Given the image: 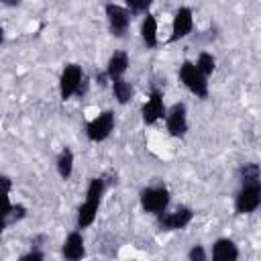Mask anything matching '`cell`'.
<instances>
[{
    "instance_id": "19",
    "label": "cell",
    "mask_w": 261,
    "mask_h": 261,
    "mask_svg": "<svg viewBox=\"0 0 261 261\" xmlns=\"http://www.w3.org/2000/svg\"><path fill=\"white\" fill-rule=\"evenodd\" d=\"M196 67L200 69V73H202L204 77H208V75L216 69V59H214V55H212V53H208V51H202V53L198 55Z\"/></svg>"
},
{
    "instance_id": "4",
    "label": "cell",
    "mask_w": 261,
    "mask_h": 261,
    "mask_svg": "<svg viewBox=\"0 0 261 261\" xmlns=\"http://www.w3.org/2000/svg\"><path fill=\"white\" fill-rule=\"evenodd\" d=\"M167 204H169V192L165 188H161V186H157V188H145L141 192V206H143V210H147L151 214L165 212Z\"/></svg>"
},
{
    "instance_id": "6",
    "label": "cell",
    "mask_w": 261,
    "mask_h": 261,
    "mask_svg": "<svg viewBox=\"0 0 261 261\" xmlns=\"http://www.w3.org/2000/svg\"><path fill=\"white\" fill-rule=\"evenodd\" d=\"M106 18H108V24H110V31L112 35L116 37H122L130 24V10L124 8V6H118V4H106Z\"/></svg>"
},
{
    "instance_id": "5",
    "label": "cell",
    "mask_w": 261,
    "mask_h": 261,
    "mask_svg": "<svg viewBox=\"0 0 261 261\" xmlns=\"http://www.w3.org/2000/svg\"><path fill=\"white\" fill-rule=\"evenodd\" d=\"M84 80V71L77 63H69L63 67L61 71V80H59V94L63 100L71 98L77 90H80V84Z\"/></svg>"
},
{
    "instance_id": "26",
    "label": "cell",
    "mask_w": 261,
    "mask_h": 261,
    "mask_svg": "<svg viewBox=\"0 0 261 261\" xmlns=\"http://www.w3.org/2000/svg\"><path fill=\"white\" fill-rule=\"evenodd\" d=\"M6 224H8V220H6L4 216H0V237H2V232H4V228H6Z\"/></svg>"
},
{
    "instance_id": "9",
    "label": "cell",
    "mask_w": 261,
    "mask_h": 261,
    "mask_svg": "<svg viewBox=\"0 0 261 261\" xmlns=\"http://www.w3.org/2000/svg\"><path fill=\"white\" fill-rule=\"evenodd\" d=\"M194 31V14L188 6H181L175 16H173V22H171V35H169V41H179L184 37H188L190 33Z\"/></svg>"
},
{
    "instance_id": "15",
    "label": "cell",
    "mask_w": 261,
    "mask_h": 261,
    "mask_svg": "<svg viewBox=\"0 0 261 261\" xmlns=\"http://www.w3.org/2000/svg\"><path fill=\"white\" fill-rule=\"evenodd\" d=\"M141 39L147 47H157V18L153 14H145L143 22H141Z\"/></svg>"
},
{
    "instance_id": "24",
    "label": "cell",
    "mask_w": 261,
    "mask_h": 261,
    "mask_svg": "<svg viewBox=\"0 0 261 261\" xmlns=\"http://www.w3.org/2000/svg\"><path fill=\"white\" fill-rule=\"evenodd\" d=\"M43 257H45V255H43L41 251H31V253H27V255H22L20 259H22V261H29V259H43Z\"/></svg>"
},
{
    "instance_id": "3",
    "label": "cell",
    "mask_w": 261,
    "mask_h": 261,
    "mask_svg": "<svg viewBox=\"0 0 261 261\" xmlns=\"http://www.w3.org/2000/svg\"><path fill=\"white\" fill-rule=\"evenodd\" d=\"M112 128H114V112H112V110H104V112H100L94 120L88 122L86 135H88L90 141L100 143V141L108 139V135L112 133Z\"/></svg>"
},
{
    "instance_id": "16",
    "label": "cell",
    "mask_w": 261,
    "mask_h": 261,
    "mask_svg": "<svg viewBox=\"0 0 261 261\" xmlns=\"http://www.w3.org/2000/svg\"><path fill=\"white\" fill-rule=\"evenodd\" d=\"M10 188L12 181L6 175H0V216H4L8 220V214L12 210V202H10Z\"/></svg>"
},
{
    "instance_id": "21",
    "label": "cell",
    "mask_w": 261,
    "mask_h": 261,
    "mask_svg": "<svg viewBox=\"0 0 261 261\" xmlns=\"http://www.w3.org/2000/svg\"><path fill=\"white\" fill-rule=\"evenodd\" d=\"M24 214H27V208L24 206H14L12 204V210H10V214H8V220H20V218H24Z\"/></svg>"
},
{
    "instance_id": "18",
    "label": "cell",
    "mask_w": 261,
    "mask_h": 261,
    "mask_svg": "<svg viewBox=\"0 0 261 261\" xmlns=\"http://www.w3.org/2000/svg\"><path fill=\"white\" fill-rule=\"evenodd\" d=\"M71 171H73V153H71V149H63L61 153H59V157H57V173L63 177V179H67L69 175H71Z\"/></svg>"
},
{
    "instance_id": "2",
    "label": "cell",
    "mask_w": 261,
    "mask_h": 261,
    "mask_svg": "<svg viewBox=\"0 0 261 261\" xmlns=\"http://www.w3.org/2000/svg\"><path fill=\"white\" fill-rule=\"evenodd\" d=\"M261 204V186L259 184H243L241 192L234 198L237 214H251Z\"/></svg>"
},
{
    "instance_id": "13",
    "label": "cell",
    "mask_w": 261,
    "mask_h": 261,
    "mask_svg": "<svg viewBox=\"0 0 261 261\" xmlns=\"http://www.w3.org/2000/svg\"><path fill=\"white\" fill-rule=\"evenodd\" d=\"M98 206H100V200L86 198V202H84V204L80 206V210H77V228H86V226H90V224L96 220Z\"/></svg>"
},
{
    "instance_id": "27",
    "label": "cell",
    "mask_w": 261,
    "mask_h": 261,
    "mask_svg": "<svg viewBox=\"0 0 261 261\" xmlns=\"http://www.w3.org/2000/svg\"><path fill=\"white\" fill-rule=\"evenodd\" d=\"M2 4H6V6H18L20 4V0H0Z\"/></svg>"
},
{
    "instance_id": "11",
    "label": "cell",
    "mask_w": 261,
    "mask_h": 261,
    "mask_svg": "<svg viewBox=\"0 0 261 261\" xmlns=\"http://www.w3.org/2000/svg\"><path fill=\"white\" fill-rule=\"evenodd\" d=\"M61 253H63V257L69 259V261L82 259V257L86 255V247H84V237H82V232H77V230L69 232L67 239H65V243H63Z\"/></svg>"
},
{
    "instance_id": "7",
    "label": "cell",
    "mask_w": 261,
    "mask_h": 261,
    "mask_svg": "<svg viewBox=\"0 0 261 261\" xmlns=\"http://www.w3.org/2000/svg\"><path fill=\"white\" fill-rule=\"evenodd\" d=\"M159 216V226H161V230H181V228H186L190 222H192V218H194V212L188 208V206H179L177 210H173V212H167V214H157Z\"/></svg>"
},
{
    "instance_id": "25",
    "label": "cell",
    "mask_w": 261,
    "mask_h": 261,
    "mask_svg": "<svg viewBox=\"0 0 261 261\" xmlns=\"http://www.w3.org/2000/svg\"><path fill=\"white\" fill-rule=\"evenodd\" d=\"M126 6L130 10V14H135V6H137V0H126Z\"/></svg>"
},
{
    "instance_id": "22",
    "label": "cell",
    "mask_w": 261,
    "mask_h": 261,
    "mask_svg": "<svg viewBox=\"0 0 261 261\" xmlns=\"http://www.w3.org/2000/svg\"><path fill=\"white\" fill-rule=\"evenodd\" d=\"M188 257H190L192 261H204V259H206V253H204V249H202L200 245H196V247H192V249H190Z\"/></svg>"
},
{
    "instance_id": "20",
    "label": "cell",
    "mask_w": 261,
    "mask_h": 261,
    "mask_svg": "<svg viewBox=\"0 0 261 261\" xmlns=\"http://www.w3.org/2000/svg\"><path fill=\"white\" fill-rule=\"evenodd\" d=\"M241 181L243 184H259V165L257 163H245L241 167Z\"/></svg>"
},
{
    "instance_id": "10",
    "label": "cell",
    "mask_w": 261,
    "mask_h": 261,
    "mask_svg": "<svg viewBox=\"0 0 261 261\" xmlns=\"http://www.w3.org/2000/svg\"><path fill=\"white\" fill-rule=\"evenodd\" d=\"M165 116V106H163V94L159 90H153L143 104V120L147 124H155L159 118Z\"/></svg>"
},
{
    "instance_id": "23",
    "label": "cell",
    "mask_w": 261,
    "mask_h": 261,
    "mask_svg": "<svg viewBox=\"0 0 261 261\" xmlns=\"http://www.w3.org/2000/svg\"><path fill=\"white\" fill-rule=\"evenodd\" d=\"M151 4H153V0H137V6H135V14H141V12H147Z\"/></svg>"
},
{
    "instance_id": "12",
    "label": "cell",
    "mask_w": 261,
    "mask_h": 261,
    "mask_svg": "<svg viewBox=\"0 0 261 261\" xmlns=\"http://www.w3.org/2000/svg\"><path fill=\"white\" fill-rule=\"evenodd\" d=\"M212 259H216V261H234V259H239V249L230 239H218L212 245Z\"/></svg>"
},
{
    "instance_id": "8",
    "label": "cell",
    "mask_w": 261,
    "mask_h": 261,
    "mask_svg": "<svg viewBox=\"0 0 261 261\" xmlns=\"http://www.w3.org/2000/svg\"><path fill=\"white\" fill-rule=\"evenodd\" d=\"M165 124L171 137H184L188 130V114H186V104L177 102L165 112Z\"/></svg>"
},
{
    "instance_id": "28",
    "label": "cell",
    "mask_w": 261,
    "mask_h": 261,
    "mask_svg": "<svg viewBox=\"0 0 261 261\" xmlns=\"http://www.w3.org/2000/svg\"><path fill=\"white\" fill-rule=\"evenodd\" d=\"M2 43H4V29L0 27V45H2Z\"/></svg>"
},
{
    "instance_id": "17",
    "label": "cell",
    "mask_w": 261,
    "mask_h": 261,
    "mask_svg": "<svg viewBox=\"0 0 261 261\" xmlns=\"http://www.w3.org/2000/svg\"><path fill=\"white\" fill-rule=\"evenodd\" d=\"M112 92H114V98L118 100V104H126V102L133 98V94H135L130 82H126V80H122V77L112 80Z\"/></svg>"
},
{
    "instance_id": "1",
    "label": "cell",
    "mask_w": 261,
    "mask_h": 261,
    "mask_svg": "<svg viewBox=\"0 0 261 261\" xmlns=\"http://www.w3.org/2000/svg\"><path fill=\"white\" fill-rule=\"evenodd\" d=\"M179 80H181V84H184L192 94H196L198 98H208V82H206V77L200 73V69L196 67V63L184 61L181 67H179Z\"/></svg>"
},
{
    "instance_id": "14",
    "label": "cell",
    "mask_w": 261,
    "mask_h": 261,
    "mask_svg": "<svg viewBox=\"0 0 261 261\" xmlns=\"http://www.w3.org/2000/svg\"><path fill=\"white\" fill-rule=\"evenodd\" d=\"M126 69H128V55H126L124 51H116V53L108 59L106 75H108L110 80H116V77H122Z\"/></svg>"
}]
</instances>
